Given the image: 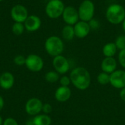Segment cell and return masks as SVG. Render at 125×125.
<instances>
[{
    "label": "cell",
    "mask_w": 125,
    "mask_h": 125,
    "mask_svg": "<svg viewBox=\"0 0 125 125\" xmlns=\"http://www.w3.org/2000/svg\"><path fill=\"white\" fill-rule=\"evenodd\" d=\"M71 83L78 89L83 91L87 89L91 84V75L89 72L83 67L74 68L70 74Z\"/></svg>",
    "instance_id": "cell-1"
},
{
    "label": "cell",
    "mask_w": 125,
    "mask_h": 125,
    "mask_svg": "<svg viewBox=\"0 0 125 125\" xmlns=\"http://www.w3.org/2000/svg\"><path fill=\"white\" fill-rule=\"evenodd\" d=\"M106 19L114 25L122 23L125 18V8L119 4L109 5L105 12Z\"/></svg>",
    "instance_id": "cell-2"
},
{
    "label": "cell",
    "mask_w": 125,
    "mask_h": 125,
    "mask_svg": "<svg viewBox=\"0 0 125 125\" xmlns=\"http://www.w3.org/2000/svg\"><path fill=\"white\" fill-rule=\"evenodd\" d=\"M64 45L63 40L58 36H50L45 42V49L48 55L55 57L62 55L64 51Z\"/></svg>",
    "instance_id": "cell-3"
},
{
    "label": "cell",
    "mask_w": 125,
    "mask_h": 125,
    "mask_svg": "<svg viewBox=\"0 0 125 125\" xmlns=\"http://www.w3.org/2000/svg\"><path fill=\"white\" fill-rule=\"evenodd\" d=\"M65 8L62 0H50L45 5V14L49 18L56 19L62 15Z\"/></svg>",
    "instance_id": "cell-4"
},
{
    "label": "cell",
    "mask_w": 125,
    "mask_h": 125,
    "mask_svg": "<svg viewBox=\"0 0 125 125\" xmlns=\"http://www.w3.org/2000/svg\"><path fill=\"white\" fill-rule=\"evenodd\" d=\"M78 15L81 21L89 22L94 18L95 13V6L91 0H83L79 5Z\"/></svg>",
    "instance_id": "cell-5"
},
{
    "label": "cell",
    "mask_w": 125,
    "mask_h": 125,
    "mask_svg": "<svg viewBox=\"0 0 125 125\" xmlns=\"http://www.w3.org/2000/svg\"><path fill=\"white\" fill-rule=\"evenodd\" d=\"M25 65L29 70L37 73L42 70L44 67V62L41 56L32 53L26 57Z\"/></svg>",
    "instance_id": "cell-6"
},
{
    "label": "cell",
    "mask_w": 125,
    "mask_h": 125,
    "mask_svg": "<svg viewBox=\"0 0 125 125\" xmlns=\"http://www.w3.org/2000/svg\"><path fill=\"white\" fill-rule=\"evenodd\" d=\"M52 64L55 71L57 72L59 75L66 74L70 68L68 59L62 55H59L53 57Z\"/></svg>",
    "instance_id": "cell-7"
},
{
    "label": "cell",
    "mask_w": 125,
    "mask_h": 125,
    "mask_svg": "<svg viewBox=\"0 0 125 125\" xmlns=\"http://www.w3.org/2000/svg\"><path fill=\"white\" fill-rule=\"evenodd\" d=\"M29 15L26 7L20 4L14 5L10 10V16L14 22L24 23Z\"/></svg>",
    "instance_id": "cell-8"
},
{
    "label": "cell",
    "mask_w": 125,
    "mask_h": 125,
    "mask_svg": "<svg viewBox=\"0 0 125 125\" xmlns=\"http://www.w3.org/2000/svg\"><path fill=\"white\" fill-rule=\"evenodd\" d=\"M62 17L67 25L71 26H74L80 20L78 10H76L74 7L72 6L65 7Z\"/></svg>",
    "instance_id": "cell-9"
},
{
    "label": "cell",
    "mask_w": 125,
    "mask_h": 125,
    "mask_svg": "<svg viewBox=\"0 0 125 125\" xmlns=\"http://www.w3.org/2000/svg\"><path fill=\"white\" fill-rule=\"evenodd\" d=\"M42 102L36 97L31 98L27 100L25 105V111L26 114L30 116H37L42 112Z\"/></svg>",
    "instance_id": "cell-10"
},
{
    "label": "cell",
    "mask_w": 125,
    "mask_h": 125,
    "mask_svg": "<svg viewBox=\"0 0 125 125\" xmlns=\"http://www.w3.org/2000/svg\"><path fill=\"white\" fill-rule=\"evenodd\" d=\"M110 84L119 89L125 87V71L122 70H116L110 74Z\"/></svg>",
    "instance_id": "cell-11"
},
{
    "label": "cell",
    "mask_w": 125,
    "mask_h": 125,
    "mask_svg": "<svg viewBox=\"0 0 125 125\" xmlns=\"http://www.w3.org/2000/svg\"><path fill=\"white\" fill-rule=\"evenodd\" d=\"M23 24L26 31L33 32L37 31L40 28L42 21L39 16L36 15H30L27 17Z\"/></svg>",
    "instance_id": "cell-12"
},
{
    "label": "cell",
    "mask_w": 125,
    "mask_h": 125,
    "mask_svg": "<svg viewBox=\"0 0 125 125\" xmlns=\"http://www.w3.org/2000/svg\"><path fill=\"white\" fill-rule=\"evenodd\" d=\"M73 26L75 35L78 38H84L87 37L91 31L89 23L83 21H79Z\"/></svg>",
    "instance_id": "cell-13"
},
{
    "label": "cell",
    "mask_w": 125,
    "mask_h": 125,
    "mask_svg": "<svg viewBox=\"0 0 125 125\" xmlns=\"http://www.w3.org/2000/svg\"><path fill=\"white\" fill-rule=\"evenodd\" d=\"M72 95V91L69 86H59L55 92V99L60 103L67 101Z\"/></svg>",
    "instance_id": "cell-14"
},
{
    "label": "cell",
    "mask_w": 125,
    "mask_h": 125,
    "mask_svg": "<svg viewBox=\"0 0 125 125\" xmlns=\"http://www.w3.org/2000/svg\"><path fill=\"white\" fill-rule=\"evenodd\" d=\"M117 62L114 57H105L101 62V70L108 74H111L116 70Z\"/></svg>",
    "instance_id": "cell-15"
},
{
    "label": "cell",
    "mask_w": 125,
    "mask_h": 125,
    "mask_svg": "<svg viewBox=\"0 0 125 125\" xmlns=\"http://www.w3.org/2000/svg\"><path fill=\"white\" fill-rule=\"evenodd\" d=\"M15 83V78L10 72H4L0 75V87L4 90L11 89Z\"/></svg>",
    "instance_id": "cell-16"
},
{
    "label": "cell",
    "mask_w": 125,
    "mask_h": 125,
    "mask_svg": "<svg viewBox=\"0 0 125 125\" xmlns=\"http://www.w3.org/2000/svg\"><path fill=\"white\" fill-rule=\"evenodd\" d=\"M34 125H51L52 122L51 118L48 114H38L32 119Z\"/></svg>",
    "instance_id": "cell-17"
},
{
    "label": "cell",
    "mask_w": 125,
    "mask_h": 125,
    "mask_svg": "<svg viewBox=\"0 0 125 125\" xmlns=\"http://www.w3.org/2000/svg\"><path fill=\"white\" fill-rule=\"evenodd\" d=\"M117 47L115 42H108L103 48V53L105 57H114L117 52Z\"/></svg>",
    "instance_id": "cell-18"
},
{
    "label": "cell",
    "mask_w": 125,
    "mask_h": 125,
    "mask_svg": "<svg viewBox=\"0 0 125 125\" xmlns=\"http://www.w3.org/2000/svg\"><path fill=\"white\" fill-rule=\"evenodd\" d=\"M62 36L64 40L67 41H71L75 37L74 26L71 25H65L62 30Z\"/></svg>",
    "instance_id": "cell-19"
},
{
    "label": "cell",
    "mask_w": 125,
    "mask_h": 125,
    "mask_svg": "<svg viewBox=\"0 0 125 125\" xmlns=\"http://www.w3.org/2000/svg\"><path fill=\"white\" fill-rule=\"evenodd\" d=\"M59 74L56 72L55 70H51L48 71L45 75V79L47 82L48 83H55L59 81Z\"/></svg>",
    "instance_id": "cell-20"
},
{
    "label": "cell",
    "mask_w": 125,
    "mask_h": 125,
    "mask_svg": "<svg viewBox=\"0 0 125 125\" xmlns=\"http://www.w3.org/2000/svg\"><path fill=\"white\" fill-rule=\"evenodd\" d=\"M25 27L23 23H19V22H15L12 26V33L16 36L21 35L23 31H25Z\"/></svg>",
    "instance_id": "cell-21"
},
{
    "label": "cell",
    "mask_w": 125,
    "mask_h": 125,
    "mask_svg": "<svg viewBox=\"0 0 125 125\" xmlns=\"http://www.w3.org/2000/svg\"><path fill=\"white\" fill-rule=\"evenodd\" d=\"M97 80V82L100 85L105 86V85L110 83V74L102 72L98 74Z\"/></svg>",
    "instance_id": "cell-22"
},
{
    "label": "cell",
    "mask_w": 125,
    "mask_h": 125,
    "mask_svg": "<svg viewBox=\"0 0 125 125\" xmlns=\"http://www.w3.org/2000/svg\"><path fill=\"white\" fill-rule=\"evenodd\" d=\"M114 42L118 50L122 51L125 49V35H120L117 37Z\"/></svg>",
    "instance_id": "cell-23"
},
{
    "label": "cell",
    "mask_w": 125,
    "mask_h": 125,
    "mask_svg": "<svg viewBox=\"0 0 125 125\" xmlns=\"http://www.w3.org/2000/svg\"><path fill=\"white\" fill-rule=\"evenodd\" d=\"M13 62L15 65L17 66H23L25 65L26 63V57H24L22 55H17L15 56Z\"/></svg>",
    "instance_id": "cell-24"
},
{
    "label": "cell",
    "mask_w": 125,
    "mask_h": 125,
    "mask_svg": "<svg viewBox=\"0 0 125 125\" xmlns=\"http://www.w3.org/2000/svg\"><path fill=\"white\" fill-rule=\"evenodd\" d=\"M89 26L91 28V30H97L100 28V21L97 20V19H95V18H92L91 21H89Z\"/></svg>",
    "instance_id": "cell-25"
},
{
    "label": "cell",
    "mask_w": 125,
    "mask_h": 125,
    "mask_svg": "<svg viewBox=\"0 0 125 125\" xmlns=\"http://www.w3.org/2000/svg\"><path fill=\"white\" fill-rule=\"evenodd\" d=\"M59 83H60L61 86H69L70 84L71 83L70 76H67V75L62 76L59 78Z\"/></svg>",
    "instance_id": "cell-26"
},
{
    "label": "cell",
    "mask_w": 125,
    "mask_h": 125,
    "mask_svg": "<svg viewBox=\"0 0 125 125\" xmlns=\"http://www.w3.org/2000/svg\"><path fill=\"white\" fill-rule=\"evenodd\" d=\"M118 59H119V62L120 65L125 69V49L119 51Z\"/></svg>",
    "instance_id": "cell-27"
},
{
    "label": "cell",
    "mask_w": 125,
    "mask_h": 125,
    "mask_svg": "<svg viewBox=\"0 0 125 125\" xmlns=\"http://www.w3.org/2000/svg\"><path fill=\"white\" fill-rule=\"evenodd\" d=\"M53 111V107L51 104L49 103H45L43 104L42 105V112H43L45 114H49L52 112Z\"/></svg>",
    "instance_id": "cell-28"
},
{
    "label": "cell",
    "mask_w": 125,
    "mask_h": 125,
    "mask_svg": "<svg viewBox=\"0 0 125 125\" xmlns=\"http://www.w3.org/2000/svg\"><path fill=\"white\" fill-rule=\"evenodd\" d=\"M2 125H18V123L14 118L8 117L4 120Z\"/></svg>",
    "instance_id": "cell-29"
},
{
    "label": "cell",
    "mask_w": 125,
    "mask_h": 125,
    "mask_svg": "<svg viewBox=\"0 0 125 125\" xmlns=\"http://www.w3.org/2000/svg\"><path fill=\"white\" fill-rule=\"evenodd\" d=\"M119 96H120V98L125 102V87H124L123 89H122L120 90V92H119Z\"/></svg>",
    "instance_id": "cell-30"
},
{
    "label": "cell",
    "mask_w": 125,
    "mask_h": 125,
    "mask_svg": "<svg viewBox=\"0 0 125 125\" xmlns=\"http://www.w3.org/2000/svg\"><path fill=\"white\" fill-rule=\"evenodd\" d=\"M4 99L3 97L0 95V111L2 110V108H4Z\"/></svg>",
    "instance_id": "cell-31"
},
{
    "label": "cell",
    "mask_w": 125,
    "mask_h": 125,
    "mask_svg": "<svg viewBox=\"0 0 125 125\" xmlns=\"http://www.w3.org/2000/svg\"><path fill=\"white\" fill-rule=\"evenodd\" d=\"M34 125V124H33V121H32V119H30V120H28V121L26 122V125Z\"/></svg>",
    "instance_id": "cell-32"
},
{
    "label": "cell",
    "mask_w": 125,
    "mask_h": 125,
    "mask_svg": "<svg viewBox=\"0 0 125 125\" xmlns=\"http://www.w3.org/2000/svg\"><path fill=\"white\" fill-rule=\"evenodd\" d=\"M122 29H123V30H124V31L125 32V20L123 21V22H122Z\"/></svg>",
    "instance_id": "cell-33"
},
{
    "label": "cell",
    "mask_w": 125,
    "mask_h": 125,
    "mask_svg": "<svg viewBox=\"0 0 125 125\" xmlns=\"http://www.w3.org/2000/svg\"><path fill=\"white\" fill-rule=\"evenodd\" d=\"M3 122H4V120H3L2 117H1V116H0V125H3Z\"/></svg>",
    "instance_id": "cell-34"
},
{
    "label": "cell",
    "mask_w": 125,
    "mask_h": 125,
    "mask_svg": "<svg viewBox=\"0 0 125 125\" xmlns=\"http://www.w3.org/2000/svg\"><path fill=\"white\" fill-rule=\"evenodd\" d=\"M4 1V0H0V1Z\"/></svg>",
    "instance_id": "cell-35"
}]
</instances>
